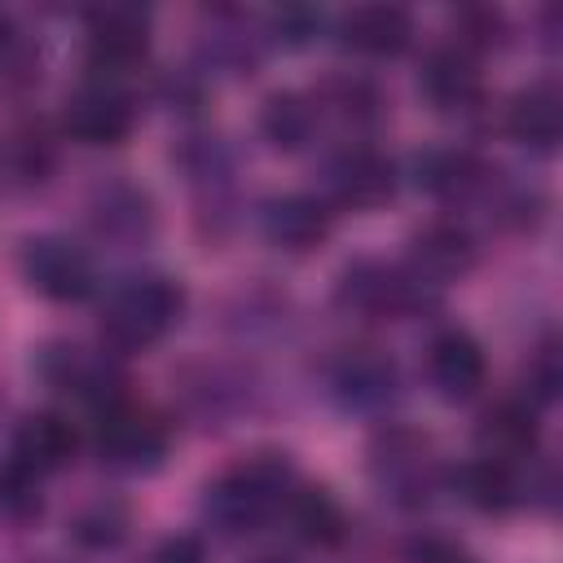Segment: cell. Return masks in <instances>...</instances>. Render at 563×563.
<instances>
[{"label":"cell","mask_w":563,"mask_h":563,"mask_svg":"<svg viewBox=\"0 0 563 563\" xmlns=\"http://www.w3.org/2000/svg\"><path fill=\"white\" fill-rule=\"evenodd\" d=\"M150 563H207V554H202L198 537H167V541H158Z\"/></svg>","instance_id":"e575fe53"},{"label":"cell","mask_w":563,"mask_h":563,"mask_svg":"<svg viewBox=\"0 0 563 563\" xmlns=\"http://www.w3.org/2000/svg\"><path fill=\"white\" fill-rule=\"evenodd\" d=\"M457 493L484 515H506V510H515L523 501V479H519L515 462L479 453L466 466H457Z\"/></svg>","instance_id":"603a6c76"},{"label":"cell","mask_w":563,"mask_h":563,"mask_svg":"<svg viewBox=\"0 0 563 563\" xmlns=\"http://www.w3.org/2000/svg\"><path fill=\"white\" fill-rule=\"evenodd\" d=\"M422 282L387 260H352L334 282V303L365 321H396L422 303Z\"/></svg>","instance_id":"277c9868"},{"label":"cell","mask_w":563,"mask_h":563,"mask_svg":"<svg viewBox=\"0 0 563 563\" xmlns=\"http://www.w3.org/2000/svg\"><path fill=\"white\" fill-rule=\"evenodd\" d=\"M260 229L277 251L308 255L330 238V211L312 194H277L260 211Z\"/></svg>","instance_id":"9a60e30c"},{"label":"cell","mask_w":563,"mask_h":563,"mask_svg":"<svg viewBox=\"0 0 563 563\" xmlns=\"http://www.w3.org/2000/svg\"><path fill=\"white\" fill-rule=\"evenodd\" d=\"M158 224V211H154V198L150 189L132 185V180H110L92 194L88 202V229L97 242H110L119 251H132L141 246Z\"/></svg>","instance_id":"30bf717a"},{"label":"cell","mask_w":563,"mask_h":563,"mask_svg":"<svg viewBox=\"0 0 563 563\" xmlns=\"http://www.w3.org/2000/svg\"><path fill=\"white\" fill-rule=\"evenodd\" d=\"M31 75H35L31 40L9 13H0V84H26Z\"/></svg>","instance_id":"4dcf8cb0"},{"label":"cell","mask_w":563,"mask_h":563,"mask_svg":"<svg viewBox=\"0 0 563 563\" xmlns=\"http://www.w3.org/2000/svg\"><path fill=\"white\" fill-rule=\"evenodd\" d=\"M312 106H317V114H330L334 123L365 132V128H374V123L387 114V92H383L369 75L334 70V75H325V79L317 84Z\"/></svg>","instance_id":"ffe728a7"},{"label":"cell","mask_w":563,"mask_h":563,"mask_svg":"<svg viewBox=\"0 0 563 563\" xmlns=\"http://www.w3.org/2000/svg\"><path fill=\"white\" fill-rule=\"evenodd\" d=\"M488 361L484 347L466 330H440L427 343V378L444 400H466L484 387Z\"/></svg>","instance_id":"2e32d148"},{"label":"cell","mask_w":563,"mask_h":563,"mask_svg":"<svg viewBox=\"0 0 563 563\" xmlns=\"http://www.w3.org/2000/svg\"><path fill=\"white\" fill-rule=\"evenodd\" d=\"M475 264V242L457 220H431L409 238V273L422 286H440L453 282L462 273H471Z\"/></svg>","instance_id":"5bb4252c"},{"label":"cell","mask_w":563,"mask_h":563,"mask_svg":"<svg viewBox=\"0 0 563 563\" xmlns=\"http://www.w3.org/2000/svg\"><path fill=\"white\" fill-rule=\"evenodd\" d=\"M295 484L299 479H295V466L286 453H255V457L229 466L216 484H207L202 515L224 537H242V532H255L273 510H282Z\"/></svg>","instance_id":"6da1fadb"},{"label":"cell","mask_w":563,"mask_h":563,"mask_svg":"<svg viewBox=\"0 0 563 563\" xmlns=\"http://www.w3.org/2000/svg\"><path fill=\"white\" fill-rule=\"evenodd\" d=\"M4 163L18 180H44L48 167H53V141L44 136L40 123H26L18 132H9L4 141Z\"/></svg>","instance_id":"83f0119b"},{"label":"cell","mask_w":563,"mask_h":563,"mask_svg":"<svg viewBox=\"0 0 563 563\" xmlns=\"http://www.w3.org/2000/svg\"><path fill=\"white\" fill-rule=\"evenodd\" d=\"M339 40L365 57H396L413 40V22L400 4H356L339 18Z\"/></svg>","instance_id":"ac0fdd59"},{"label":"cell","mask_w":563,"mask_h":563,"mask_svg":"<svg viewBox=\"0 0 563 563\" xmlns=\"http://www.w3.org/2000/svg\"><path fill=\"white\" fill-rule=\"evenodd\" d=\"M35 374H40L53 391L75 396V400L92 405L97 413L123 400V374H119V365H114L110 356H101V352H88V347L70 343V339L44 343V347L35 352Z\"/></svg>","instance_id":"5b68a950"},{"label":"cell","mask_w":563,"mask_h":563,"mask_svg":"<svg viewBox=\"0 0 563 563\" xmlns=\"http://www.w3.org/2000/svg\"><path fill=\"white\" fill-rule=\"evenodd\" d=\"M317 26H321V13H317V9H308V4H282V9L268 18L273 40L290 44V48L308 44V40L317 35Z\"/></svg>","instance_id":"d6a6232c"},{"label":"cell","mask_w":563,"mask_h":563,"mask_svg":"<svg viewBox=\"0 0 563 563\" xmlns=\"http://www.w3.org/2000/svg\"><path fill=\"white\" fill-rule=\"evenodd\" d=\"M202 53L211 66L242 75L260 62V35H251V18H242V13H211V31L202 35Z\"/></svg>","instance_id":"484cf974"},{"label":"cell","mask_w":563,"mask_h":563,"mask_svg":"<svg viewBox=\"0 0 563 563\" xmlns=\"http://www.w3.org/2000/svg\"><path fill=\"white\" fill-rule=\"evenodd\" d=\"M22 277H26V286H31L35 295H44V299H53V303H79V299H88L92 286H97L92 260H88L75 242L53 238V233L31 238V242L22 246Z\"/></svg>","instance_id":"52a82bcc"},{"label":"cell","mask_w":563,"mask_h":563,"mask_svg":"<svg viewBox=\"0 0 563 563\" xmlns=\"http://www.w3.org/2000/svg\"><path fill=\"white\" fill-rule=\"evenodd\" d=\"M453 40L462 53L471 48H497L506 40V13L501 9H488V4H471V9H457L453 13Z\"/></svg>","instance_id":"f546056e"},{"label":"cell","mask_w":563,"mask_h":563,"mask_svg":"<svg viewBox=\"0 0 563 563\" xmlns=\"http://www.w3.org/2000/svg\"><path fill=\"white\" fill-rule=\"evenodd\" d=\"M405 554H409V563H475L457 541H449V537H435V532H422V537H409V545H405Z\"/></svg>","instance_id":"836d02e7"},{"label":"cell","mask_w":563,"mask_h":563,"mask_svg":"<svg viewBox=\"0 0 563 563\" xmlns=\"http://www.w3.org/2000/svg\"><path fill=\"white\" fill-rule=\"evenodd\" d=\"M128 528H132V515H128V506L114 501V497H97V501L79 506V510L70 515V523H66L70 541L84 545V550H114V545L128 537Z\"/></svg>","instance_id":"4316f807"},{"label":"cell","mask_w":563,"mask_h":563,"mask_svg":"<svg viewBox=\"0 0 563 563\" xmlns=\"http://www.w3.org/2000/svg\"><path fill=\"white\" fill-rule=\"evenodd\" d=\"M369 479L391 497L396 506H422L440 488V457L431 435L413 427H383L369 440Z\"/></svg>","instance_id":"3957f363"},{"label":"cell","mask_w":563,"mask_h":563,"mask_svg":"<svg viewBox=\"0 0 563 563\" xmlns=\"http://www.w3.org/2000/svg\"><path fill=\"white\" fill-rule=\"evenodd\" d=\"M523 383H528V396L532 400H554L559 396V383H563V369H559V347L545 339L528 365H523Z\"/></svg>","instance_id":"1f68e13d"},{"label":"cell","mask_w":563,"mask_h":563,"mask_svg":"<svg viewBox=\"0 0 563 563\" xmlns=\"http://www.w3.org/2000/svg\"><path fill=\"white\" fill-rule=\"evenodd\" d=\"M418 92L440 110V114H466L479 106L484 97V79L475 70V57L462 53L457 44H444V48H431L422 57V70H418Z\"/></svg>","instance_id":"4fadbf2b"},{"label":"cell","mask_w":563,"mask_h":563,"mask_svg":"<svg viewBox=\"0 0 563 563\" xmlns=\"http://www.w3.org/2000/svg\"><path fill=\"white\" fill-rule=\"evenodd\" d=\"M167 422L141 405H110L101 409V422H97V453L110 471H123V475H145L154 471L163 457H167Z\"/></svg>","instance_id":"8992f818"},{"label":"cell","mask_w":563,"mask_h":563,"mask_svg":"<svg viewBox=\"0 0 563 563\" xmlns=\"http://www.w3.org/2000/svg\"><path fill=\"white\" fill-rule=\"evenodd\" d=\"M251 563H295L290 554H282V550H264V554H255Z\"/></svg>","instance_id":"d590c367"},{"label":"cell","mask_w":563,"mask_h":563,"mask_svg":"<svg viewBox=\"0 0 563 563\" xmlns=\"http://www.w3.org/2000/svg\"><path fill=\"white\" fill-rule=\"evenodd\" d=\"M506 132L519 145L532 150H554L559 132H563V97L550 79H537L528 88H519L506 106Z\"/></svg>","instance_id":"7402d4cb"},{"label":"cell","mask_w":563,"mask_h":563,"mask_svg":"<svg viewBox=\"0 0 563 563\" xmlns=\"http://www.w3.org/2000/svg\"><path fill=\"white\" fill-rule=\"evenodd\" d=\"M282 510H286L290 528H295L303 541H312V545H339L343 532H347L343 506H339L334 493L321 488V484H295Z\"/></svg>","instance_id":"d4e9b609"},{"label":"cell","mask_w":563,"mask_h":563,"mask_svg":"<svg viewBox=\"0 0 563 563\" xmlns=\"http://www.w3.org/2000/svg\"><path fill=\"white\" fill-rule=\"evenodd\" d=\"M413 180L440 202H466L488 185V167L462 145H431L413 158Z\"/></svg>","instance_id":"d6986e66"},{"label":"cell","mask_w":563,"mask_h":563,"mask_svg":"<svg viewBox=\"0 0 563 563\" xmlns=\"http://www.w3.org/2000/svg\"><path fill=\"white\" fill-rule=\"evenodd\" d=\"M40 475L22 471L18 462H4L0 466V519L4 523H31L40 519L44 510V497H40Z\"/></svg>","instance_id":"f1b7e54d"},{"label":"cell","mask_w":563,"mask_h":563,"mask_svg":"<svg viewBox=\"0 0 563 563\" xmlns=\"http://www.w3.org/2000/svg\"><path fill=\"white\" fill-rule=\"evenodd\" d=\"M325 185H330V198H334L339 207L374 211V207H383V202L396 194V163H391L378 145L352 141V145H343V150L330 158Z\"/></svg>","instance_id":"9c48e42d"},{"label":"cell","mask_w":563,"mask_h":563,"mask_svg":"<svg viewBox=\"0 0 563 563\" xmlns=\"http://www.w3.org/2000/svg\"><path fill=\"white\" fill-rule=\"evenodd\" d=\"M479 453L484 457H501V462H519L528 453H537L541 444V422L528 396H501L479 413Z\"/></svg>","instance_id":"e0dca14e"},{"label":"cell","mask_w":563,"mask_h":563,"mask_svg":"<svg viewBox=\"0 0 563 563\" xmlns=\"http://www.w3.org/2000/svg\"><path fill=\"white\" fill-rule=\"evenodd\" d=\"M317 106L308 92H268L264 106H260V136L282 150V154H295V150H308V141L317 136Z\"/></svg>","instance_id":"cb8c5ba5"},{"label":"cell","mask_w":563,"mask_h":563,"mask_svg":"<svg viewBox=\"0 0 563 563\" xmlns=\"http://www.w3.org/2000/svg\"><path fill=\"white\" fill-rule=\"evenodd\" d=\"M132 123H136V110L128 92L114 88L110 79H92L75 88L62 110V128L84 145H119L132 132Z\"/></svg>","instance_id":"8fae6325"},{"label":"cell","mask_w":563,"mask_h":563,"mask_svg":"<svg viewBox=\"0 0 563 563\" xmlns=\"http://www.w3.org/2000/svg\"><path fill=\"white\" fill-rule=\"evenodd\" d=\"M330 387L343 409L378 413L400 396V369L378 347H347L330 365Z\"/></svg>","instance_id":"7c38bea8"},{"label":"cell","mask_w":563,"mask_h":563,"mask_svg":"<svg viewBox=\"0 0 563 563\" xmlns=\"http://www.w3.org/2000/svg\"><path fill=\"white\" fill-rule=\"evenodd\" d=\"M150 53V13L132 4H106L88 13V66L97 79L132 70Z\"/></svg>","instance_id":"ba28073f"},{"label":"cell","mask_w":563,"mask_h":563,"mask_svg":"<svg viewBox=\"0 0 563 563\" xmlns=\"http://www.w3.org/2000/svg\"><path fill=\"white\" fill-rule=\"evenodd\" d=\"M75 457V427L62 413H26L13 431V457L31 475L62 471Z\"/></svg>","instance_id":"44dd1931"},{"label":"cell","mask_w":563,"mask_h":563,"mask_svg":"<svg viewBox=\"0 0 563 563\" xmlns=\"http://www.w3.org/2000/svg\"><path fill=\"white\" fill-rule=\"evenodd\" d=\"M185 312V286L167 273H141L119 282L101 308V334L119 352H141L158 343Z\"/></svg>","instance_id":"7a4b0ae2"}]
</instances>
